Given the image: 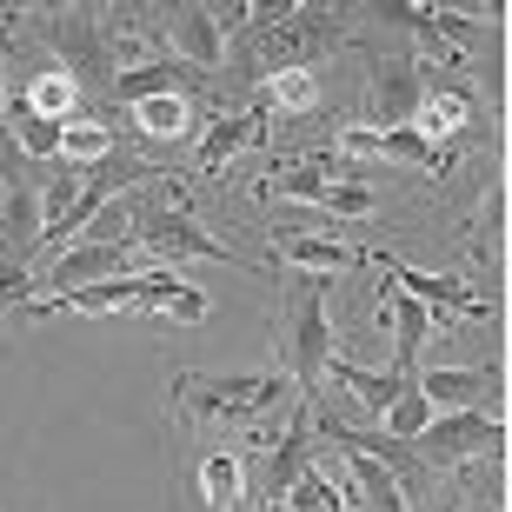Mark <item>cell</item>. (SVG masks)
I'll return each mask as SVG.
<instances>
[{
	"mask_svg": "<svg viewBox=\"0 0 512 512\" xmlns=\"http://www.w3.org/2000/svg\"><path fill=\"white\" fill-rule=\"evenodd\" d=\"M34 27H40V40L54 47L60 74L80 87V100L114 87V34H107V20H100L94 7H40Z\"/></svg>",
	"mask_w": 512,
	"mask_h": 512,
	"instance_id": "4",
	"label": "cell"
},
{
	"mask_svg": "<svg viewBox=\"0 0 512 512\" xmlns=\"http://www.w3.org/2000/svg\"><path fill=\"white\" fill-rule=\"evenodd\" d=\"M40 187L20 180V187L0 193V266H34L40 253Z\"/></svg>",
	"mask_w": 512,
	"mask_h": 512,
	"instance_id": "13",
	"label": "cell"
},
{
	"mask_svg": "<svg viewBox=\"0 0 512 512\" xmlns=\"http://www.w3.org/2000/svg\"><path fill=\"white\" fill-rule=\"evenodd\" d=\"M266 107H280V114H313V107H320V80L313 74H273L266 80Z\"/></svg>",
	"mask_w": 512,
	"mask_h": 512,
	"instance_id": "28",
	"label": "cell"
},
{
	"mask_svg": "<svg viewBox=\"0 0 512 512\" xmlns=\"http://www.w3.org/2000/svg\"><path fill=\"white\" fill-rule=\"evenodd\" d=\"M127 266H133V247H87V240H74V247H60L54 260H47L40 286H47V293H80V286L120 280ZM47 293H40V300H47Z\"/></svg>",
	"mask_w": 512,
	"mask_h": 512,
	"instance_id": "10",
	"label": "cell"
},
{
	"mask_svg": "<svg viewBox=\"0 0 512 512\" xmlns=\"http://www.w3.org/2000/svg\"><path fill=\"white\" fill-rule=\"evenodd\" d=\"M133 127L147 133V140H187V133L200 127V114H193V100L160 94V100H140V107H133Z\"/></svg>",
	"mask_w": 512,
	"mask_h": 512,
	"instance_id": "25",
	"label": "cell"
},
{
	"mask_svg": "<svg viewBox=\"0 0 512 512\" xmlns=\"http://www.w3.org/2000/svg\"><path fill=\"white\" fill-rule=\"evenodd\" d=\"M266 266H293V273H313V280H326V273H340V266H366V253L346 247V240H326V233L280 227V233H273V253H266Z\"/></svg>",
	"mask_w": 512,
	"mask_h": 512,
	"instance_id": "11",
	"label": "cell"
},
{
	"mask_svg": "<svg viewBox=\"0 0 512 512\" xmlns=\"http://www.w3.org/2000/svg\"><path fill=\"white\" fill-rule=\"evenodd\" d=\"M380 160H399V167L433 173V180H446V173H453V147H433V140H419L413 127H386L380 133Z\"/></svg>",
	"mask_w": 512,
	"mask_h": 512,
	"instance_id": "23",
	"label": "cell"
},
{
	"mask_svg": "<svg viewBox=\"0 0 512 512\" xmlns=\"http://www.w3.org/2000/svg\"><path fill=\"white\" fill-rule=\"evenodd\" d=\"M0 107H7V40H0Z\"/></svg>",
	"mask_w": 512,
	"mask_h": 512,
	"instance_id": "33",
	"label": "cell"
},
{
	"mask_svg": "<svg viewBox=\"0 0 512 512\" xmlns=\"http://www.w3.org/2000/svg\"><path fill=\"white\" fill-rule=\"evenodd\" d=\"M14 114H34V120H74L80 114V87L60 67H47V74H34L27 87H20Z\"/></svg>",
	"mask_w": 512,
	"mask_h": 512,
	"instance_id": "21",
	"label": "cell"
},
{
	"mask_svg": "<svg viewBox=\"0 0 512 512\" xmlns=\"http://www.w3.org/2000/svg\"><path fill=\"white\" fill-rule=\"evenodd\" d=\"M419 100H426V74L419 67H373V114L386 127H413Z\"/></svg>",
	"mask_w": 512,
	"mask_h": 512,
	"instance_id": "17",
	"label": "cell"
},
{
	"mask_svg": "<svg viewBox=\"0 0 512 512\" xmlns=\"http://www.w3.org/2000/svg\"><path fill=\"white\" fill-rule=\"evenodd\" d=\"M133 247H147L153 260H167L180 273V260H220V266H240V253L227 240H213V233L193 227V213H173L153 200V180L133 187Z\"/></svg>",
	"mask_w": 512,
	"mask_h": 512,
	"instance_id": "5",
	"label": "cell"
},
{
	"mask_svg": "<svg viewBox=\"0 0 512 512\" xmlns=\"http://www.w3.org/2000/svg\"><path fill=\"white\" fill-rule=\"evenodd\" d=\"M153 27L167 34V47H173V60H180V67L213 74V67L227 60L220 20H213V7H200V0H173V7H160V14H153Z\"/></svg>",
	"mask_w": 512,
	"mask_h": 512,
	"instance_id": "8",
	"label": "cell"
},
{
	"mask_svg": "<svg viewBox=\"0 0 512 512\" xmlns=\"http://www.w3.org/2000/svg\"><path fill=\"white\" fill-rule=\"evenodd\" d=\"M313 466V399H293V419L286 433H273V453H266V499L260 506H280L286 486Z\"/></svg>",
	"mask_w": 512,
	"mask_h": 512,
	"instance_id": "12",
	"label": "cell"
},
{
	"mask_svg": "<svg viewBox=\"0 0 512 512\" xmlns=\"http://www.w3.org/2000/svg\"><path fill=\"white\" fill-rule=\"evenodd\" d=\"M107 153H120V147H114V127L100 114H74L60 127V160H67V167H100Z\"/></svg>",
	"mask_w": 512,
	"mask_h": 512,
	"instance_id": "24",
	"label": "cell"
},
{
	"mask_svg": "<svg viewBox=\"0 0 512 512\" xmlns=\"http://www.w3.org/2000/svg\"><path fill=\"white\" fill-rule=\"evenodd\" d=\"M326 380H340L346 393L360 399L366 413L380 419L386 406H393V393H406V386L413 380H399V373H380V366H360V360H346V353H333V360H326Z\"/></svg>",
	"mask_w": 512,
	"mask_h": 512,
	"instance_id": "19",
	"label": "cell"
},
{
	"mask_svg": "<svg viewBox=\"0 0 512 512\" xmlns=\"http://www.w3.org/2000/svg\"><path fill=\"white\" fill-rule=\"evenodd\" d=\"M340 453H346V486L360 493V506H366V512H413L406 499H399L393 473H386L373 453H360V446H340Z\"/></svg>",
	"mask_w": 512,
	"mask_h": 512,
	"instance_id": "20",
	"label": "cell"
},
{
	"mask_svg": "<svg viewBox=\"0 0 512 512\" xmlns=\"http://www.w3.org/2000/svg\"><path fill=\"white\" fill-rule=\"evenodd\" d=\"M366 266H386V286H399V293H413L426 313H466V320H486L493 306L479 300L473 286L459 280V273H419V266H399V260H373L366 253Z\"/></svg>",
	"mask_w": 512,
	"mask_h": 512,
	"instance_id": "9",
	"label": "cell"
},
{
	"mask_svg": "<svg viewBox=\"0 0 512 512\" xmlns=\"http://www.w3.org/2000/svg\"><path fill=\"white\" fill-rule=\"evenodd\" d=\"M413 453L426 459V473H453V466H473V459L506 453V426L499 413H433V426L413 439Z\"/></svg>",
	"mask_w": 512,
	"mask_h": 512,
	"instance_id": "6",
	"label": "cell"
},
{
	"mask_svg": "<svg viewBox=\"0 0 512 512\" xmlns=\"http://www.w3.org/2000/svg\"><path fill=\"white\" fill-rule=\"evenodd\" d=\"M273 346H280V366L293 373V399H320L326 360L340 353L333 346V313H326V280H313V273L293 280V300L273 326Z\"/></svg>",
	"mask_w": 512,
	"mask_h": 512,
	"instance_id": "3",
	"label": "cell"
},
{
	"mask_svg": "<svg viewBox=\"0 0 512 512\" xmlns=\"http://www.w3.org/2000/svg\"><path fill=\"white\" fill-rule=\"evenodd\" d=\"M466 127H473V94L453 87V80H446V87L426 80V100H419V114H413V133H419V140H433V147H453Z\"/></svg>",
	"mask_w": 512,
	"mask_h": 512,
	"instance_id": "16",
	"label": "cell"
},
{
	"mask_svg": "<svg viewBox=\"0 0 512 512\" xmlns=\"http://www.w3.org/2000/svg\"><path fill=\"white\" fill-rule=\"evenodd\" d=\"M380 419H386V439H406V446H413V439L433 426V406L419 399V386H406V393H393V406H386Z\"/></svg>",
	"mask_w": 512,
	"mask_h": 512,
	"instance_id": "27",
	"label": "cell"
},
{
	"mask_svg": "<svg viewBox=\"0 0 512 512\" xmlns=\"http://www.w3.org/2000/svg\"><path fill=\"white\" fill-rule=\"evenodd\" d=\"M286 512H340L346 506V486L333 473H320V466H306L293 486H286V499H280Z\"/></svg>",
	"mask_w": 512,
	"mask_h": 512,
	"instance_id": "26",
	"label": "cell"
},
{
	"mask_svg": "<svg viewBox=\"0 0 512 512\" xmlns=\"http://www.w3.org/2000/svg\"><path fill=\"white\" fill-rule=\"evenodd\" d=\"M0 20H14V14H0Z\"/></svg>",
	"mask_w": 512,
	"mask_h": 512,
	"instance_id": "35",
	"label": "cell"
},
{
	"mask_svg": "<svg viewBox=\"0 0 512 512\" xmlns=\"http://www.w3.org/2000/svg\"><path fill=\"white\" fill-rule=\"evenodd\" d=\"M60 127L67 120H34V114H20V127H14V140H20V153H27V167H54L60 160Z\"/></svg>",
	"mask_w": 512,
	"mask_h": 512,
	"instance_id": "29",
	"label": "cell"
},
{
	"mask_svg": "<svg viewBox=\"0 0 512 512\" xmlns=\"http://www.w3.org/2000/svg\"><path fill=\"white\" fill-rule=\"evenodd\" d=\"M340 14L326 7H280L273 20H247L240 47H233V80H273V74H306L320 54L346 47Z\"/></svg>",
	"mask_w": 512,
	"mask_h": 512,
	"instance_id": "1",
	"label": "cell"
},
{
	"mask_svg": "<svg viewBox=\"0 0 512 512\" xmlns=\"http://www.w3.org/2000/svg\"><path fill=\"white\" fill-rule=\"evenodd\" d=\"M34 286H40L34 266H0V306H27V300H34Z\"/></svg>",
	"mask_w": 512,
	"mask_h": 512,
	"instance_id": "32",
	"label": "cell"
},
{
	"mask_svg": "<svg viewBox=\"0 0 512 512\" xmlns=\"http://www.w3.org/2000/svg\"><path fill=\"white\" fill-rule=\"evenodd\" d=\"M200 493L213 512H247V459L240 453H207L200 459Z\"/></svg>",
	"mask_w": 512,
	"mask_h": 512,
	"instance_id": "22",
	"label": "cell"
},
{
	"mask_svg": "<svg viewBox=\"0 0 512 512\" xmlns=\"http://www.w3.org/2000/svg\"><path fill=\"white\" fill-rule=\"evenodd\" d=\"M20 180H34V167H27V153H20L14 127L0 120V193H7V187H20Z\"/></svg>",
	"mask_w": 512,
	"mask_h": 512,
	"instance_id": "31",
	"label": "cell"
},
{
	"mask_svg": "<svg viewBox=\"0 0 512 512\" xmlns=\"http://www.w3.org/2000/svg\"><path fill=\"white\" fill-rule=\"evenodd\" d=\"M386 320H393V373H399V380H413V373H419V353H426V340H433V320H439V313H426L413 293L386 286Z\"/></svg>",
	"mask_w": 512,
	"mask_h": 512,
	"instance_id": "15",
	"label": "cell"
},
{
	"mask_svg": "<svg viewBox=\"0 0 512 512\" xmlns=\"http://www.w3.org/2000/svg\"><path fill=\"white\" fill-rule=\"evenodd\" d=\"M167 393L193 426H253V419L280 413L293 386L273 373H173Z\"/></svg>",
	"mask_w": 512,
	"mask_h": 512,
	"instance_id": "2",
	"label": "cell"
},
{
	"mask_svg": "<svg viewBox=\"0 0 512 512\" xmlns=\"http://www.w3.org/2000/svg\"><path fill=\"white\" fill-rule=\"evenodd\" d=\"M207 87V74L200 67H180V60H147V67H133V74H120L107 94L120 100V107H140V100H160V94H200Z\"/></svg>",
	"mask_w": 512,
	"mask_h": 512,
	"instance_id": "14",
	"label": "cell"
},
{
	"mask_svg": "<svg viewBox=\"0 0 512 512\" xmlns=\"http://www.w3.org/2000/svg\"><path fill=\"white\" fill-rule=\"evenodd\" d=\"M413 386L433 413H499V399H506L499 366H419Z\"/></svg>",
	"mask_w": 512,
	"mask_h": 512,
	"instance_id": "7",
	"label": "cell"
},
{
	"mask_svg": "<svg viewBox=\"0 0 512 512\" xmlns=\"http://www.w3.org/2000/svg\"><path fill=\"white\" fill-rule=\"evenodd\" d=\"M333 160H380V127H340L333 133Z\"/></svg>",
	"mask_w": 512,
	"mask_h": 512,
	"instance_id": "30",
	"label": "cell"
},
{
	"mask_svg": "<svg viewBox=\"0 0 512 512\" xmlns=\"http://www.w3.org/2000/svg\"><path fill=\"white\" fill-rule=\"evenodd\" d=\"M260 140H266V120H260V107H253V114H220L207 133H200V153H193V160H200V173H220V167L233 160V153L260 147Z\"/></svg>",
	"mask_w": 512,
	"mask_h": 512,
	"instance_id": "18",
	"label": "cell"
},
{
	"mask_svg": "<svg viewBox=\"0 0 512 512\" xmlns=\"http://www.w3.org/2000/svg\"><path fill=\"white\" fill-rule=\"evenodd\" d=\"M260 512H286V506H260Z\"/></svg>",
	"mask_w": 512,
	"mask_h": 512,
	"instance_id": "34",
	"label": "cell"
}]
</instances>
